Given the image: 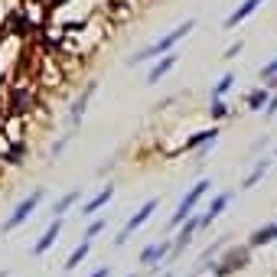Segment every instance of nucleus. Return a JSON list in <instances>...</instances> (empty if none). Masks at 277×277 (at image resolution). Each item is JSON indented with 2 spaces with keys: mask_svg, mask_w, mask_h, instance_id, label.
Masks as SVG:
<instances>
[{
  "mask_svg": "<svg viewBox=\"0 0 277 277\" xmlns=\"http://www.w3.org/2000/svg\"><path fill=\"white\" fill-rule=\"evenodd\" d=\"M193 26H196V20H186V23H180V26H176V30L163 33V36H160L157 42H150L147 49H140L137 56L131 59V66H140V62L160 59V56H163V52H169V49H173V46H176V42H180V39H186V36H189V30H193Z\"/></svg>",
  "mask_w": 277,
  "mask_h": 277,
  "instance_id": "f257e3e1",
  "label": "nucleus"
},
{
  "mask_svg": "<svg viewBox=\"0 0 277 277\" xmlns=\"http://www.w3.org/2000/svg\"><path fill=\"white\" fill-rule=\"evenodd\" d=\"M42 196H46V189H33V193L26 196V199H23L20 205H16L13 212H10V219L4 222V231H7V235H10V231H16V228H20L26 219L33 216V212H36V205L42 202Z\"/></svg>",
  "mask_w": 277,
  "mask_h": 277,
  "instance_id": "f03ea898",
  "label": "nucleus"
},
{
  "mask_svg": "<svg viewBox=\"0 0 277 277\" xmlns=\"http://www.w3.org/2000/svg\"><path fill=\"white\" fill-rule=\"evenodd\" d=\"M209 186H212L209 180H199V183H196L193 189H189V193H186L183 199H180V205H176V216L169 219V225L176 228L180 222H186V216H193V212H196V205H199V199H202L205 193H209Z\"/></svg>",
  "mask_w": 277,
  "mask_h": 277,
  "instance_id": "7ed1b4c3",
  "label": "nucleus"
},
{
  "mask_svg": "<svg viewBox=\"0 0 277 277\" xmlns=\"http://www.w3.org/2000/svg\"><path fill=\"white\" fill-rule=\"evenodd\" d=\"M157 205H160L157 199H147L144 205H140V209L134 212L131 219H127V225H124V228L118 231V238H114V245H124V241H127V238L134 235V231H137V228H140V225H144V222H147V219H150V216H154V212H157Z\"/></svg>",
  "mask_w": 277,
  "mask_h": 277,
  "instance_id": "20e7f679",
  "label": "nucleus"
},
{
  "mask_svg": "<svg viewBox=\"0 0 277 277\" xmlns=\"http://www.w3.org/2000/svg\"><path fill=\"white\" fill-rule=\"evenodd\" d=\"M261 4H264V0H241V4L235 7V10H231V13L225 16V30H235L238 23H245V20H248V16H251V13H254Z\"/></svg>",
  "mask_w": 277,
  "mask_h": 277,
  "instance_id": "39448f33",
  "label": "nucleus"
},
{
  "mask_svg": "<svg viewBox=\"0 0 277 277\" xmlns=\"http://www.w3.org/2000/svg\"><path fill=\"white\" fill-rule=\"evenodd\" d=\"M176 62H180V56H176L173 49H169V52H163V56H160V62H154V69L147 72V85H157L160 78H163V75L169 72V69L176 66Z\"/></svg>",
  "mask_w": 277,
  "mask_h": 277,
  "instance_id": "423d86ee",
  "label": "nucleus"
},
{
  "mask_svg": "<svg viewBox=\"0 0 277 277\" xmlns=\"http://www.w3.org/2000/svg\"><path fill=\"white\" fill-rule=\"evenodd\" d=\"M231 202V193H219L216 199H212V205L209 209H205V216H199V228H205V225H212V222H216L222 212H225V205Z\"/></svg>",
  "mask_w": 277,
  "mask_h": 277,
  "instance_id": "0eeeda50",
  "label": "nucleus"
},
{
  "mask_svg": "<svg viewBox=\"0 0 277 277\" xmlns=\"http://www.w3.org/2000/svg\"><path fill=\"white\" fill-rule=\"evenodd\" d=\"M59 231H62V216H56V222H52V225L42 231V238L36 241V245H33V254H46L49 248L59 241Z\"/></svg>",
  "mask_w": 277,
  "mask_h": 277,
  "instance_id": "6e6552de",
  "label": "nucleus"
},
{
  "mask_svg": "<svg viewBox=\"0 0 277 277\" xmlns=\"http://www.w3.org/2000/svg\"><path fill=\"white\" fill-rule=\"evenodd\" d=\"M111 199H114V186L108 183L101 193H98V196H92V199H88V202L82 205V216H95V212H101V209H104V205H108Z\"/></svg>",
  "mask_w": 277,
  "mask_h": 277,
  "instance_id": "1a4fd4ad",
  "label": "nucleus"
},
{
  "mask_svg": "<svg viewBox=\"0 0 277 277\" xmlns=\"http://www.w3.org/2000/svg\"><path fill=\"white\" fill-rule=\"evenodd\" d=\"M176 228H180V235H176V245L173 248H176V251H183V248L193 241V231L199 228V216H186V222H180Z\"/></svg>",
  "mask_w": 277,
  "mask_h": 277,
  "instance_id": "9d476101",
  "label": "nucleus"
},
{
  "mask_svg": "<svg viewBox=\"0 0 277 277\" xmlns=\"http://www.w3.org/2000/svg\"><path fill=\"white\" fill-rule=\"evenodd\" d=\"M271 166H274V157H264V160H258V163H254V169H251V173L245 176V183H241V189H254V186L264 180V173H267V169H271Z\"/></svg>",
  "mask_w": 277,
  "mask_h": 277,
  "instance_id": "9b49d317",
  "label": "nucleus"
},
{
  "mask_svg": "<svg viewBox=\"0 0 277 277\" xmlns=\"http://www.w3.org/2000/svg\"><path fill=\"white\" fill-rule=\"evenodd\" d=\"M166 251H173V245H169V241H160V245H147L144 251H140V264H157Z\"/></svg>",
  "mask_w": 277,
  "mask_h": 277,
  "instance_id": "f8f14e48",
  "label": "nucleus"
},
{
  "mask_svg": "<svg viewBox=\"0 0 277 277\" xmlns=\"http://www.w3.org/2000/svg\"><path fill=\"white\" fill-rule=\"evenodd\" d=\"M267 241H277V222H274V225H264V228L251 231L248 245H251V248H258V245H267Z\"/></svg>",
  "mask_w": 277,
  "mask_h": 277,
  "instance_id": "ddd939ff",
  "label": "nucleus"
},
{
  "mask_svg": "<svg viewBox=\"0 0 277 277\" xmlns=\"http://www.w3.org/2000/svg\"><path fill=\"white\" fill-rule=\"evenodd\" d=\"M88 248H92V241H82V245H78L75 251L66 258V264H62V267H66V271H75V267H78V264H82L85 258H88Z\"/></svg>",
  "mask_w": 277,
  "mask_h": 277,
  "instance_id": "4468645a",
  "label": "nucleus"
},
{
  "mask_svg": "<svg viewBox=\"0 0 277 277\" xmlns=\"http://www.w3.org/2000/svg\"><path fill=\"white\" fill-rule=\"evenodd\" d=\"M219 137V127H209V131H199V134H193L189 140H186V150H196V147H202V144H209V140H216Z\"/></svg>",
  "mask_w": 277,
  "mask_h": 277,
  "instance_id": "2eb2a0df",
  "label": "nucleus"
},
{
  "mask_svg": "<svg viewBox=\"0 0 277 277\" xmlns=\"http://www.w3.org/2000/svg\"><path fill=\"white\" fill-rule=\"evenodd\" d=\"M92 95H95V82L88 85V88H85V95H82V98H78V101H75V108H72V124H78V118H82V114H85V104H88V98H92Z\"/></svg>",
  "mask_w": 277,
  "mask_h": 277,
  "instance_id": "dca6fc26",
  "label": "nucleus"
},
{
  "mask_svg": "<svg viewBox=\"0 0 277 277\" xmlns=\"http://www.w3.org/2000/svg\"><path fill=\"white\" fill-rule=\"evenodd\" d=\"M264 104H267V88H254V92L248 95V108H251V111H264Z\"/></svg>",
  "mask_w": 277,
  "mask_h": 277,
  "instance_id": "f3484780",
  "label": "nucleus"
},
{
  "mask_svg": "<svg viewBox=\"0 0 277 277\" xmlns=\"http://www.w3.org/2000/svg\"><path fill=\"white\" fill-rule=\"evenodd\" d=\"M75 199H78V189L66 193V196H62V199H59L56 205H52V212H56V216H62V212H69V209H72V205H75Z\"/></svg>",
  "mask_w": 277,
  "mask_h": 277,
  "instance_id": "a211bd4d",
  "label": "nucleus"
},
{
  "mask_svg": "<svg viewBox=\"0 0 277 277\" xmlns=\"http://www.w3.org/2000/svg\"><path fill=\"white\" fill-rule=\"evenodd\" d=\"M231 85H235V75H231V72H225V75H222L219 82H216V88H212V98H222V95H225Z\"/></svg>",
  "mask_w": 277,
  "mask_h": 277,
  "instance_id": "6ab92c4d",
  "label": "nucleus"
},
{
  "mask_svg": "<svg viewBox=\"0 0 277 277\" xmlns=\"http://www.w3.org/2000/svg\"><path fill=\"white\" fill-rule=\"evenodd\" d=\"M101 231H104V219H95V222H92V225H88V228H85V235H82V241H92L95 235H101Z\"/></svg>",
  "mask_w": 277,
  "mask_h": 277,
  "instance_id": "aec40b11",
  "label": "nucleus"
},
{
  "mask_svg": "<svg viewBox=\"0 0 277 277\" xmlns=\"http://www.w3.org/2000/svg\"><path fill=\"white\" fill-rule=\"evenodd\" d=\"M209 114H212V118H225V114H228V104L222 101V98H212V108H209Z\"/></svg>",
  "mask_w": 277,
  "mask_h": 277,
  "instance_id": "412c9836",
  "label": "nucleus"
},
{
  "mask_svg": "<svg viewBox=\"0 0 277 277\" xmlns=\"http://www.w3.org/2000/svg\"><path fill=\"white\" fill-rule=\"evenodd\" d=\"M261 75H264V78H274V75H277V59H271V62H267V66L261 69Z\"/></svg>",
  "mask_w": 277,
  "mask_h": 277,
  "instance_id": "4be33fe9",
  "label": "nucleus"
},
{
  "mask_svg": "<svg viewBox=\"0 0 277 277\" xmlns=\"http://www.w3.org/2000/svg\"><path fill=\"white\" fill-rule=\"evenodd\" d=\"M111 274V267L108 264H104V267H98V271H92V274H88V277H108Z\"/></svg>",
  "mask_w": 277,
  "mask_h": 277,
  "instance_id": "5701e85b",
  "label": "nucleus"
},
{
  "mask_svg": "<svg viewBox=\"0 0 277 277\" xmlns=\"http://www.w3.org/2000/svg\"><path fill=\"white\" fill-rule=\"evenodd\" d=\"M238 52H241V42H238V46H228V52H225V59H235V56H238Z\"/></svg>",
  "mask_w": 277,
  "mask_h": 277,
  "instance_id": "b1692460",
  "label": "nucleus"
},
{
  "mask_svg": "<svg viewBox=\"0 0 277 277\" xmlns=\"http://www.w3.org/2000/svg\"><path fill=\"white\" fill-rule=\"evenodd\" d=\"M267 85H274V88H277V75H274V78H271V82H267Z\"/></svg>",
  "mask_w": 277,
  "mask_h": 277,
  "instance_id": "393cba45",
  "label": "nucleus"
},
{
  "mask_svg": "<svg viewBox=\"0 0 277 277\" xmlns=\"http://www.w3.org/2000/svg\"><path fill=\"white\" fill-rule=\"evenodd\" d=\"M127 277H137V274H127Z\"/></svg>",
  "mask_w": 277,
  "mask_h": 277,
  "instance_id": "a878e982",
  "label": "nucleus"
},
{
  "mask_svg": "<svg viewBox=\"0 0 277 277\" xmlns=\"http://www.w3.org/2000/svg\"><path fill=\"white\" fill-rule=\"evenodd\" d=\"M163 277H173V274H163Z\"/></svg>",
  "mask_w": 277,
  "mask_h": 277,
  "instance_id": "bb28decb",
  "label": "nucleus"
},
{
  "mask_svg": "<svg viewBox=\"0 0 277 277\" xmlns=\"http://www.w3.org/2000/svg\"><path fill=\"white\" fill-rule=\"evenodd\" d=\"M274 157H277V154H274Z\"/></svg>",
  "mask_w": 277,
  "mask_h": 277,
  "instance_id": "cd10ccee",
  "label": "nucleus"
}]
</instances>
